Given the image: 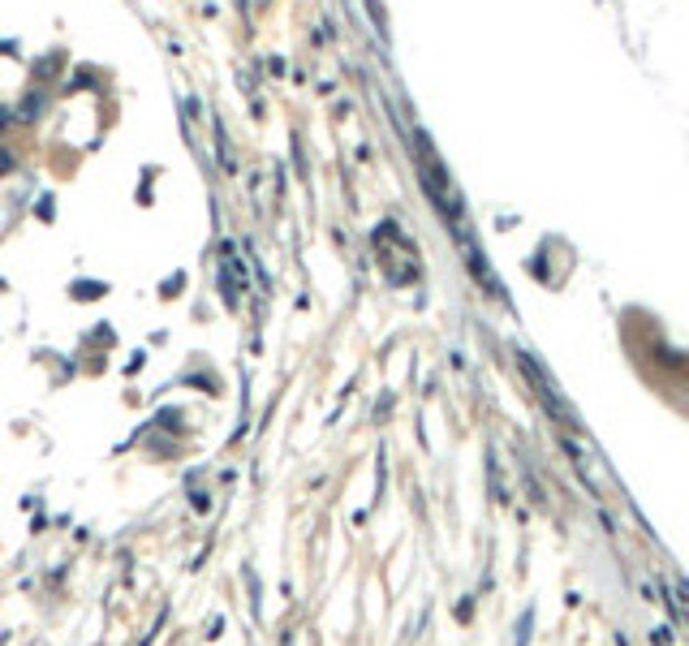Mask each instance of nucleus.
Returning a JSON list of instances; mask_svg holds the SVG:
<instances>
[{
  "label": "nucleus",
  "mask_w": 689,
  "mask_h": 646,
  "mask_svg": "<svg viewBox=\"0 0 689 646\" xmlns=\"http://www.w3.org/2000/svg\"><path fill=\"white\" fill-rule=\"evenodd\" d=\"M650 642H655V646H668L672 633H668V629H655V633H650Z\"/></svg>",
  "instance_id": "7ed1b4c3"
},
{
  "label": "nucleus",
  "mask_w": 689,
  "mask_h": 646,
  "mask_svg": "<svg viewBox=\"0 0 689 646\" xmlns=\"http://www.w3.org/2000/svg\"><path fill=\"white\" fill-rule=\"evenodd\" d=\"M517 367L526 371V379H530V388L539 392V401H543V410H548L551 418L560 423V427H565V431H582V427H577V414H573L569 405L560 401V392H556V384H548V375H543V367H534V358H530V353H517Z\"/></svg>",
  "instance_id": "f03ea898"
},
{
  "label": "nucleus",
  "mask_w": 689,
  "mask_h": 646,
  "mask_svg": "<svg viewBox=\"0 0 689 646\" xmlns=\"http://www.w3.org/2000/svg\"><path fill=\"white\" fill-rule=\"evenodd\" d=\"M418 168H422V181H427V195H431V203L449 215V224H461V198H457L453 181H449V173L440 168L431 142H427L422 134H418Z\"/></svg>",
  "instance_id": "f257e3e1"
}]
</instances>
